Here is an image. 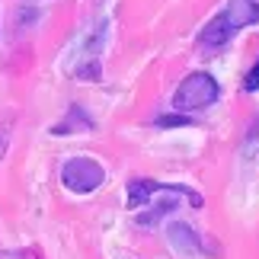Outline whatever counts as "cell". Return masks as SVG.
Masks as SVG:
<instances>
[{"label": "cell", "instance_id": "cell-1", "mask_svg": "<svg viewBox=\"0 0 259 259\" xmlns=\"http://www.w3.org/2000/svg\"><path fill=\"white\" fill-rule=\"evenodd\" d=\"M253 23H259V0H227L224 13L214 16L211 23L202 29L198 42L208 45V48H218V45L231 42L237 29H246Z\"/></svg>", "mask_w": 259, "mask_h": 259}, {"label": "cell", "instance_id": "cell-2", "mask_svg": "<svg viewBox=\"0 0 259 259\" xmlns=\"http://www.w3.org/2000/svg\"><path fill=\"white\" fill-rule=\"evenodd\" d=\"M218 96H221V87H218L214 77L205 71H195L179 83L176 96H173V109L183 115H192V112H202V109L214 106Z\"/></svg>", "mask_w": 259, "mask_h": 259}, {"label": "cell", "instance_id": "cell-3", "mask_svg": "<svg viewBox=\"0 0 259 259\" xmlns=\"http://www.w3.org/2000/svg\"><path fill=\"white\" fill-rule=\"evenodd\" d=\"M61 183H64V189H71L77 195H90L106 183V170H103L99 160L80 154V157H71V160L61 166Z\"/></svg>", "mask_w": 259, "mask_h": 259}, {"label": "cell", "instance_id": "cell-4", "mask_svg": "<svg viewBox=\"0 0 259 259\" xmlns=\"http://www.w3.org/2000/svg\"><path fill=\"white\" fill-rule=\"evenodd\" d=\"M157 192L186 195L192 208H202V205H205V198L198 195L195 189H189V186H179V183H157V179H132V183H128V208L147 205V202H151V195H157Z\"/></svg>", "mask_w": 259, "mask_h": 259}, {"label": "cell", "instance_id": "cell-5", "mask_svg": "<svg viewBox=\"0 0 259 259\" xmlns=\"http://www.w3.org/2000/svg\"><path fill=\"white\" fill-rule=\"evenodd\" d=\"M166 237H170V243H173L183 256H202V253H205V246H202V240H198V234H195L189 224H183V221H173L170 227H166Z\"/></svg>", "mask_w": 259, "mask_h": 259}, {"label": "cell", "instance_id": "cell-6", "mask_svg": "<svg viewBox=\"0 0 259 259\" xmlns=\"http://www.w3.org/2000/svg\"><path fill=\"white\" fill-rule=\"evenodd\" d=\"M77 125H80V128H93V118H90L80 106H71V118H64L61 125H55L52 135H74Z\"/></svg>", "mask_w": 259, "mask_h": 259}, {"label": "cell", "instance_id": "cell-7", "mask_svg": "<svg viewBox=\"0 0 259 259\" xmlns=\"http://www.w3.org/2000/svg\"><path fill=\"white\" fill-rule=\"evenodd\" d=\"M173 202H163V205H154V211H147V214H138V224H147V227H151V224H157V221H160V218L166 214V211H173Z\"/></svg>", "mask_w": 259, "mask_h": 259}, {"label": "cell", "instance_id": "cell-8", "mask_svg": "<svg viewBox=\"0 0 259 259\" xmlns=\"http://www.w3.org/2000/svg\"><path fill=\"white\" fill-rule=\"evenodd\" d=\"M157 125H160V128H183V125H192V115H176V112H170V115H160V118H157Z\"/></svg>", "mask_w": 259, "mask_h": 259}, {"label": "cell", "instance_id": "cell-9", "mask_svg": "<svg viewBox=\"0 0 259 259\" xmlns=\"http://www.w3.org/2000/svg\"><path fill=\"white\" fill-rule=\"evenodd\" d=\"M243 90H246V93H256V90H259V61L253 64V71L243 77Z\"/></svg>", "mask_w": 259, "mask_h": 259}, {"label": "cell", "instance_id": "cell-10", "mask_svg": "<svg viewBox=\"0 0 259 259\" xmlns=\"http://www.w3.org/2000/svg\"><path fill=\"white\" fill-rule=\"evenodd\" d=\"M0 259H42V256H38L35 250H4Z\"/></svg>", "mask_w": 259, "mask_h": 259}, {"label": "cell", "instance_id": "cell-11", "mask_svg": "<svg viewBox=\"0 0 259 259\" xmlns=\"http://www.w3.org/2000/svg\"><path fill=\"white\" fill-rule=\"evenodd\" d=\"M259 151V118L253 122V128H250V141H246V154H256Z\"/></svg>", "mask_w": 259, "mask_h": 259}, {"label": "cell", "instance_id": "cell-12", "mask_svg": "<svg viewBox=\"0 0 259 259\" xmlns=\"http://www.w3.org/2000/svg\"><path fill=\"white\" fill-rule=\"evenodd\" d=\"M7 147H10V138H7V132H0V160H4Z\"/></svg>", "mask_w": 259, "mask_h": 259}]
</instances>
